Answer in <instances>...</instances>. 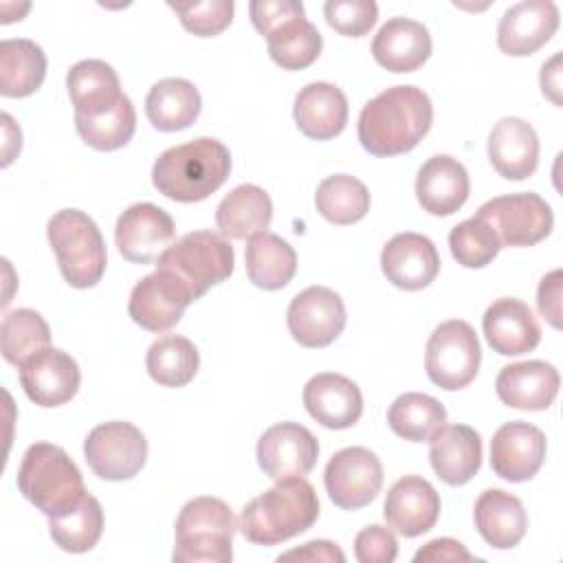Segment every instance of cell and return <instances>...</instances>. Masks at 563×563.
Wrapping results in <instances>:
<instances>
[{"instance_id":"cell-1","label":"cell","mask_w":563,"mask_h":563,"mask_svg":"<svg viewBox=\"0 0 563 563\" xmlns=\"http://www.w3.org/2000/svg\"><path fill=\"white\" fill-rule=\"evenodd\" d=\"M433 106L418 86H391L369 99L358 114V141L372 156L413 150L431 130Z\"/></svg>"},{"instance_id":"cell-2","label":"cell","mask_w":563,"mask_h":563,"mask_svg":"<svg viewBox=\"0 0 563 563\" xmlns=\"http://www.w3.org/2000/svg\"><path fill=\"white\" fill-rule=\"evenodd\" d=\"M231 172V152L211 136H200L165 150L152 167L158 194L176 202H200L224 185Z\"/></svg>"},{"instance_id":"cell-3","label":"cell","mask_w":563,"mask_h":563,"mask_svg":"<svg viewBox=\"0 0 563 563\" xmlns=\"http://www.w3.org/2000/svg\"><path fill=\"white\" fill-rule=\"evenodd\" d=\"M319 517V499L303 477L277 479L240 512L238 528L255 545H275L306 532Z\"/></svg>"},{"instance_id":"cell-4","label":"cell","mask_w":563,"mask_h":563,"mask_svg":"<svg viewBox=\"0 0 563 563\" xmlns=\"http://www.w3.org/2000/svg\"><path fill=\"white\" fill-rule=\"evenodd\" d=\"M18 488L48 519L70 512L88 495L77 464L51 442H35L24 451Z\"/></svg>"},{"instance_id":"cell-5","label":"cell","mask_w":563,"mask_h":563,"mask_svg":"<svg viewBox=\"0 0 563 563\" xmlns=\"http://www.w3.org/2000/svg\"><path fill=\"white\" fill-rule=\"evenodd\" d=\"M235 528L227 501L209 495L189 499L176 517L174 563H229Z\"/></svg>"},{"instance_id":"cell-6","label":"cell","mask_w":563,"mask_h":563,"mask_svg":"<svg viewBox=\"0 0 563 563\" xmlns=\"http://www.w3.org/2000/svg\"><path fill=\"white\" fill-rule=\"evenodd\" d=\"M62 277L73 288H92L106 273V242L97 222L79 209H62L46 224Z\"/></svg>"},{"instance_id":"cell-7","label":"cell","mask_w":563,"mask_h":563,"mask_svg":"<svg viewBox=\"0 0 563 563\" xmlns=\"http://www.w3.org/2000/svg\"><path fill=\"white\" fill-rule=\"evenodd\" d=\"M156 268L178 275L196 299L233 273L235 253L227 238L213 231H191L165 249Z\"/></svg>"},{"instance_id":"cell-8","label":"cell","mask_w":563,"mask_h":563,"mask_svg":"<svg viewBox=\"0 0 563 563\" xmlns=\"http://www.w3.org/2000/svg\"><path fill=\"white\" fill-rule=\"evenodd\" d=\"M482 347L471 323L462 319H449L440 323L424 350V369L433 385L455 391L464 389L479 369Z\"/></svg>"},{"instance_id":"cell-9","label":"cell","mask_w":563,"mask_h":563,"mask_svg":"<svg viewBox=\"0 0 563 563\" xmlns=\"http://www.w3.org/2000/svg\"><path fill=\"white\" fill-rule=\"evenodd\" d=\"M475 216L493 227L501 249L539 244L554 227L550 205L534 191L490 198L477 209Z\"/></svg>"},{"instance_id":"cell-10","label":"cell","mask_w":563,"mask_h":563,"mask_svg":"<svg viewBox=\"0 0 563 563\" xmlns=\"http://www.w3.org/2000/svg\"><path fill=\"white\" fill-rule=\"evenodd\" d=\"M84 457L92 473L108 482L134 477L147 460V440L139 427L125 420L97 424L86 442Z\"/></svg>"},{"instance_id":"cell-11","label":"cell","mask_w":563,"mask_h":563,"mask_svg":"<svg viewBox=\"0 0 563 563\" xmlns=\"http://www.w3.org/2000/svg\"><path fill=\"white\" fill-rule=\"evenodd\" d=\"M323 484L334 506L358 510L380 493L383 464L378 455L365 446H345L328 460Z\"/></svg>"},{"instance_id":"cell-12","label":"cell","mask_w":563,"mask_h":563,"mask_svg":"<svg viewBox=\"0 0 563 563\" xmlns=\"http://www.w3.org/2000/svg\"><path fill=\"white\" fill-rule=\"evenodd\" d=\"M191 301H196V297L178 275L156 268L132 288L128 312L143 330L165 332L180 321Z\"/></svg>"},{"instance_id":"cell-13","label":"cell","mask_w":563,"mask_h":563,"mask_svg":"<svg viewBox=\"0 0 563 563\" xmlns=\"http://www.w3.org/2000/svg\"><path fill=\"white\" fill-rule=\"evenodd\" d=\"M345 303L332 288L308 286L288 306L286 323L292 339L303 347H325L345 328Z\"/></svg>"},{"instance_id":"cell-14","label":"cell","mask_w":563,"mask_h":563,"mask_svg":"<svg viewBox=\"0 0 563 563\" xmlns=\"http://www.w3.org/2000/svg\"><path fill=\"white\" fill-rule=\"evenodd\" d=\"M257 464L271 479L303 477L319 457V442L310 429L299 422H277L257 440Z\"/></svg>"},{"instance_id":"cell-15","label":"cell","mask_w":563,"mask_h":563,"mask_svg":"<svg viewBox=\"0 0 563 563\" xmlns=\"http://www.w3.org/2000/svg\"><path fill=\"white\" fill-rule=\"evenodd\" d=\"M174 238L176 227L172 216L152 202L130 205L114 227L119 253L134 264H150L158 260L165 249L174 244Z\"/></svg>"},{"instance_id":"cell-16","label":"cell","mask_w":563,"mask_h":563,"mask_svg":"<svg viewBox=\"0 0 563 563\" xmlns=\"http://www.w3.org/2000/svg\"><path fill=\"white\" fill-rule=\"evenodd\" d=\"M18 369L24 394L40 407H59L68 402L81 383L77 361L51 345L29 356Z\"/></svg>"},{"instance_id":"cell-17","label":"cell","mask_w":563,"mask_h":563,"mask_svg":"<svg viewBox=\"0 0 563 563\" xmlns=\"http://www.w3.org/2000/svg\"><path fill=\"white\" fill-rule=\"evenodd\" d=\"M545 433L523 420L501 424L490 440V468L506 482L532 479L545 462Z\"/></svg>"},{"instance_id":"cell-18","label":"cell","mask_w":563,"mask_h":563,"mask_svg":"<svg viewBox=\"0 0 563 563\" xmlns=\"http://www.w3.org/2000/svg\"><path fill=\"white\" fill-rule=\"evenodd\" d=\"M440 508V495L424 477L405 475L389 488L383 504V517L394 532L413 539L435 526Z\"/></svg>"},{"instance_id":"cell-19","label":"cell","mask_w":563,"mask_h":563,"mask_svg":"<svg viewBox=\"0 0 563 563\" xmlns=\"http://www.w3.org/2000/svg\"><path fill=\"white\" fill-rule=\"evenodd\" d=\"M559 29V7L552 0H523L504 11L497 46L512 57L537 53Z\"/></svg>"},{"instance_id":"cell-20","label":"cell","mask_w":563,"mask_h":563,"mask_svg":"<svg viewBox=\"0 0 563 563\" xmlns=\"http://www.w3.org/2000/svg\"><path fill=\"white\" fill-rule=\"evenodd\" d=\"M380 268L396 288L422 290L440 273V255L427 235L405 231L383 246Z\"/></svg>"},{"instance_id":"cell-21","label":"cell","mask_w":563,"mask_h":563,"mask_svg":"<svg viewBox=\"0 0 563 563\" xmlns=\"http://www.w3.org/2000/svg\"><path fill=\"white\" fill-rule=\"evenodd\" d=\"M482 330L488 345L501 356L532 352L541 341V325L532 308L515 297L493 301L482 317Z\"/></svg>"},{"instance_id":"cell-22","label":"cell","mask_w":563,"mask_h":563,"mask_svg":"<svg viewBox=\"0 0 563 563\" xmlns=\"http://www.w3.org/2000/svg\"><path fill=\"white\" fill-rule=\"evenodd\" d=\"M303 407L325 429H347L363 413V394L347 376L321 372L306 383Z\"/></svg>"},{"instance_id":"cell-23","label":"cell","mask_w":563,"mask_h":563,"mask_svg":"<svg viewBox=\"0 0 563 563\" xmlns=\"http://www.w3.org/2000/svg\"><path fill=\"white\" fill-rule=\"evenodd\" d=\"M559 372L545 361H521L499 369L495 378L497 398L523 411L548 409L559 394Z\"/></svg>"},{"instance_id":"cell-24","label":"cell","mask_w":563,"mask_h":563,"mask_svg":"<svg viewBox=\"0 0 563 563\" xmlns=\"http://www.w3.org/2000/svg\"><path fill=\"white\" fill-rule=\"evenodd\" d=\"M488 158L506 180H523L539 165V136L534 128L519 117L499 119L488 134Z\"/></svg>"},{"instance_id":"cell-25","label":"cell","mask_w":563,"mask_h":563,"mask_svg":"<svg viewBox=\"0 0 563 563\" xmlns=\"http://www.w3.org/2000/svg\"><path fill=\"white\" fill-rule=\"evenodd\" d=\"M471 180L466 167L449 156H431L416 176V198L420 207L431 216H451L468 198Z\"/></svg>"},{"instance_id":"cell-26","label":"cell","mask_w":563,"mask_h":563,"mask_svg":"<svg viewBox=\"0 0 563 563\" xmlns=\"http://www.w3.org/2000/svg\"><path fill=\"white\" fill-rule=\"evenodd\" d=\"M429 460L435 475L449 486H462L482 466V438L468 424H444L429 440Z\"/></svg>"},{"instance_id":"cell-27","label":"cell","mask_w":563,"mask_h":563,"mask_svg":"<svg viewBox=\"0 0 563 563\" xmlns=\"http://www.w3.org/2000/svg\"><path fill=\"white\" fill-rule=\"evenodd\" d=\"M347 97L328 81L306 84L292 106V117L301 134L314 141H330L339 136L347 123Z\"/></svg>"},{"instance_id":"cell-28","label":"cell","mask_w":563,"mask_h":563,"mask_svg":"<svg viewBox=\"0 0 563 563\" xmlns=\"http://www.w3.org/2000/svg\"><path fill=\"white\" fill-rule=\"evenodd\" d=\"M372 55L391 73H413L431 55L429 29L411 18H389L374 35Z\"/></svg>"},{"instance_id":"cell-29","label":"cell","mask_w":563,"mask_h":563,"mask_svg":"<svg viewBox=\"0 0 563 563\" xmlns=\"http://www.w3.org/2000/svg\"><path fill=\"white\" fill-rule=\"evenodd\" d=\"M473 519L482 539L497 550L515 548L528 528L521 499L501 488H488L477 497Z\"/></svg>"},{"instance_id":"cell-30","label":"cell","mask_w":563,"mask_h":563,"mask_svg":"<svg viewBox=\"0 0 563 563\" xmlns=\"http://www.w3.org/2000/svg\"><path fill=\"white\" fill-rule=\"evenodd\" d=\"M273 220L271 196L257 185H238L216 209V224L227 240H251L264 233Z\"/></svg>"},{"instance_id":"cell-31","label":"cell","mask_w":563,"mask_h":563,"mask_svg":"<svg viewBox=\"0 0 563 563\" xmlns=\"http://www.w3.org/2000/svg\"><path fill=\"white\" fill-rule=\"evenodd\" d=\"M66 88L75 106V117H92L114 108L121 92L117 70L101 59H81L66 75Z\"/></svg>"},{"instance_id":"cell-32","label":"cell","mask_w":563,"mask_h":563,"mask_svg":"<svg viewBox=\"0 0 563 563\" xmlns=\"http://www.w3.org/2000/svg\"><path fill=\"white\" fill-rule=\"evenodd\" d=\"M202 108L198 88L183 77L156 81L145 97V114L161 132H178L189 128Z\"/></svg>"},{"instance_id":"cell-33","label":"cell","mask_w":563,"mask_h":563,"mask_svg":"<svg viewBox=\"0 0 563 563\" xmlns=\"http://www.w3.org/2000/svg\"><path fill=\"white\" fill-rule=\"evenodd\" d=\"M244 264L249 279L264 290L284 288L297 271L295 249L275 233H257L246 242Z\"/></svg>"},{"instance_id":"cell-34","label":"cell","mask_w":563,"mask_h":563,"mask_svg":"<svg viewBox=\"0 0 563 563\" xmlns=\"http://www.w3.org/2000/svg\"><path fill=\"white\" fill-rule=\"evenodd\" d=\"M46 77V55L33 40L0 42V95L22 99L33 95Z\"/></svg>"},{"instance_id":"cell-35","label":"cell","mask_w":563,"mask_h":563,"mask_svg":"<svg viewBox=\"0 0 563 563\" xmlns=\"http://www.w3.org/2000/svg\"><path fill=\"white\" fill-rule=\"evenodd\" d=\"M389 429L409 442H429L446 424V409L429 394H400L387 409Z\"/></svg>"},{"instance_id":"cell-36","label":"cell","mask_w":563,"mask_h":563,"mask_svg":"<svg viewBox=\"0 0 563 563\" xmlns=\"http://www.w3.org/2000/svg\"><path fill=\"white\" fill-rule=\"evenodd\" d=\"M145 367L154 383L163 387H185L198 374L200 356L187 336L165 334L150 345Z\"/></svg>"},{"instance_id":"cell-37","label":"cell","mask_w":563,"mask_h":563,"mask_svg":"<svg viewBox=\"0 0 563 563\" xmlns=\"http://www.w3.org/2000/svg\"><path fill=\"white\" fill-rule=\"evenodd\" d=\"M369 202L372 198L367 187L350 174H334L323 178L317 185V194H314L317 211L328 222L339 227L363 220L365 213L369 211Z\"/></svg>"},{"instance_id":"cell-38","label":"cell","mask_w":563,"mask_h":563,"mask_svg":"<svg viewBox=\"0 0 563 563\" xmlns=\"http://www.w3.org/2000/svg\"><path fill=\"white\" fill-rule=\"evenodd\" d=\"M266 46L271 59L277 66H282L284 70H301L319 57L323 40L317 26L306 20V15H299L268 33Z\"/></svg>"},{"instance_id":"cell-39","label":"cell","mask_w":563,"mask_h":563,"mask_svg":"<svg viewBox=\"0 0 563 563\" xmlns=\"http://www.w3.org/2000/svg\"><path fill=\"white\" fill-rule=\"evenodd\" d=\"M51 345V330L44 317L31 308H18L2 317L0 350L7 363L20 367L29 356Z\"/></svg>"},{"instance_id":"cell-40","label":"cell","mask_w":563,"mask_h":563,"mask_svg":"<svg viewBox=\"0 0 563 563\" xmlns=\"http://www.w3.org/2000/svg\"><path fill=\"white\" fill-rule=\"evenodd\" d=\"M48 532L55 545L64 552L79 554L92 550L103 532V510L99 499L88 493L77 508L48 519Z\"/></svg>"},{"instance_id":"cell-41","label":"cell","mask_w":563,"mask_h":563,"mask_svg":"<svg viewBox=\"0 0 563 563\" xmlns=\"http://www.w3.org/2000/svg\"><path fill=\"white\" fill-rule=\"evenodd\" d=\"M75 128L84 143L99 152H112L130 143L136 130V112L128 95L108 112L92 117H75Z\"/></svg>"},{"instance_id":"cell-42","label":"cell","mask_w":563,"mask_h":563,"mask_svg":"<svg viewBox=\"0 0 563 563\" xmlns=\"http://www.w3.org/2000/svg\"><path fill=\"white\" fill-rule=\"evenodd\" d=\"M449 249L457 264L464 268H484L497 257L501 244L493 227L486 220L473 216L451 229Z\"/></svg>"},{"instance_id":"cell-43","label":"cell","mask_w":563,"mask_h":563,"mask_svg":"<svg viewBox=\"0 0 563 563\" xmlns=\"http://www.w3.org/2000/svg\"><path fill=\"white\" fill-rule=\"evenodd\" d=\"M169 9L176 11L180 24L198 35L213 37L220 35L233 20V2L231 0H207V2H167Z\"/></svg>"},{"instance_id":"cell-44","label":"cell","mask_w":563,"mask_h":563,"mask_svg":"<svg viewBox=\"0 0 563 563\" xmlns=\"http://www.w3.org/2000/svg\"><path fill=\"white\" fill-rule=\"evenodd\" d=\"M323 15L336 33L361 37L376 24L378 4L374 0H328Z\"/></svg>"},{"instance_id":"cell-45","label":"cell","mask_w":563,"mask_h":563,"mask_svg":"<svg viewBox=\"0 0 563 563\" xmlns=\"http://www.w3.org/2000/svg\"><path fill=\"white\" fill-rule=\"evenodd\" d=\"M354 556L361 563H391L398 556V541L385 526H365L354 539Z\"/></svg>"},{"instance_id":"cell-46","label":"cell","mask_w":563,"mask_h":563,"mask_svg":"<svg viewBox=\"0 0 563 563\" xmlns=\"http://www.w3.org/2000/svg\"><path fill=\"white\" fill-rule=\"evenodd\" d=\"M253 26L266 37L277 26L299 15H306L303 4L297 0H255L249 4Z\"/></svg>"},{"instance_id":"cell-47","label":"cell","mask_w":563,"mask_h":563,"mask_svg":"<svg viewBox=\"0 0 563 563\" xmlns=\"http://www.w3.org/2000/svg\"><path fill=\"white\" fill-rule=\"evenodd\" d=\"M561 282L563 273L556 268L548 273L537 288V308L552 328H561Z\"/></svg>"},{"instance_id":"cell-48","label":"cell","mask_w":563,"mask_h":563,"mask_svg":"<svg viewBox=\"0 0 563 563\" xmlns=\"http://www.w3.org/2000/svg\"><path fill=\"white\" fill-rule=\"evenodd\" d=\"M473 554L455 539L442 537L429 541L413 554L416 563H435V561H471Z\"/></svg>"},{"instance_id":"cell-49","label":"cell","mask_w":563,"mask_h":563,"mask_svg":"<svg viewBox=\"0 0 563 563\" xmlns=\"http://www.w3.org/2000/svg\"><path fill=\"white\" fill-rule=\"evenodd\" d=\"M288 559H299V561H336L343 563L345 554L336 548V543L332 541H308L301 548H295L282 556H277V561H288Z\"/></svg>"},{"instance_id":"cell-50","label":"cell","mask_w":563,"mask_h":563,"mask_svg":"<svg viewBox=\"0 0 563 563\" xmlns=\"http://www.w3.org/2000/svg\"><path fill=\"white\" fill-rule=\"evenodd\" d=\"M559 64H561V55H554L550 62H545L541 66V77H539V84H541V92L552 99L556 106H561V97H559V90H561V70H559Z\"/></svg>"},{"instance_id":"cell-51","label":"cell","mask_w":563,"mask_h":563,"mask_svg":"<svg viewBox=\"0 0 563 563\" xmlns=\"http://www.w3.org/2000/svg\"><path fill=\"white\" fill-rule=\"evenodd\" d=\"M0 121H2V132H4V145H2V165L7 167V165L13 161V156L20 152V147H22V134H20V128L15 125V121L11 119V114L2 112Z\"/></svg>"}]
</instances>
